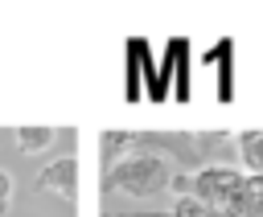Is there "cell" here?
Instances as JSON below:
<instances>
[{"label":"cell","instance_id":"2","mask_svg":"<svg viewBox=\"0 0 263 217\" xmlns=\"http://www.w3.org/2000/svg\"><path fill=\"white\" fill-rule=\"evenodd\" d=\"M242 188H247V172L234 164H205L193 172V197L205 201L218 217L230 213V205L242 197Z\"/></svg>","mask_w":263,"mask_h":217},{"label":"cell","instance_id":"4","mask_svg":"<svg viewBox=\"0 0 263 217\" xmlns=\"http://www.w3.org/2000/svg\"><path fill=\"white\" fill-rule=\"evenodd\" d=\"M12 139H16V147H21L25 156H41V151H49V147L58 143V131L45 127V123H21V127L12 131Z\"/></svg>","mask_w":263,"mask_h":217},{"label":"cell","instance_id":"9","mask_svg":"<svg viewBox=\"0 0 263 217\" xmlns=\"http://www.w3.org/2000/svg\"><path fill=\"white\" fill-rule=\"evenodd\" d=\"M214 217H218V213H214Z\"/></svg>","mask_w":263,"mask_h":217},{"label":"cell","instance_id":"5","mask_svg":"<svg viewBox=\"0 0 263 217\" xmlns=\"http://www.w3.org/2000/svg\"><path fill=\"white\" fill-rule=\"evenodd\" d=\"M234 143L247 164V176H263V131H238Z\"/></svg>","mask_w":263,"mask_h":217},{"label":"cell","instance_id":"1","mask_svg":"<svg viewBox=\"0 0 263 217\" xmlns=\"http://www.w3.org/2000/svg\"><path fill=\"white\" fill-rule=\"evenodd\" d=\"M168 180H173V164L164 151H132L119 164H111V172H107V188H119L136 201L164 192Z\"/></svg>","mask_w":263,"mask_h":217},{"label":"cell","instance_id":"7","mask_svg":"<svg viewBox=\"0 0 263 217\" xmlns=\"http://www.w3.org/2000/svg\"><path fill=\"white\" fill-rule=\"evenodd\" d=\"M168 192H173V197H193V176H189V172H173Z\"/></svg>","mask_w":263,"mask_h":217},{"label":"cell","instance_id":"8","mask_svg":"<svg viewBox=\"0 0 263 217\" xmlns=\"http://www.w3.org/2000/svg\"><path fill=\"white\" fill-rule=\"evenodd\" d=\"M12 172L8 168H0V213H8V205H12Z\"/></svg>","mask_w":263,"mask_h":217},{"label":"cell","instance_id":"6","mask_svg":"<svg viewBox=\"0 0 263 217\" xmlns=\"http://www.w3.org/2000/svg\"><path fill=\"white\" fill-rule=\"evenodd\" d=\"M168 217H214V209L205 201H197V197H177L173 209H168Z\"/></svg>","mask_w":263,"mask_h":217},{"label":"cell","instance_id":"3","mask_svg":"<svg viewBox=\"0 0 263 217\" xmlns=\"http://www.w3.org/2000/svg\"><path fill=\"white\" fill-rule=\"evenodd\" d=\"M37 192H53L62 201L78 197V160L74 156H58L37 172Z\"/></svg>","mask_w":263,"mask_h":217}]
</instances>
